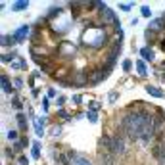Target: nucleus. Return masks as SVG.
I'll return each instance as SVG.
<instances>
[{"mask_svg":"<svg viewBox=\"0 0 165 165\" xmlns=\"http://www.w3.org/2000/svg\"><path fill=\"white\" fill-rule=\"evenodd\" d=\"M152 121V113L148 111H127L119 121V134L125 138L136 140L142 136V131Z\"/></svg>","mask_w":165,"mask_h":165,"instance_id":"f257e3e1","label":"nucleus"},{"mask_svg":"<svg viewBox=\"0 0 165 165\" xmlns=\"http://www.w3.org/2000/svg\"><path fill=\"white\" fill-rule=\"evenodd\" d=\"M136 71H138V75H142V77H144V75H146V63L138 62V63H136Z\"/></svg>","mask_w":165,"mask_h":165,"instance_id":"f8f14e48","label":"nucleus"},{"mask_svg":"<svg viewBox=\"0 0 165 165\" xmlns=\"http://www.w3.org/2000/svg\"><path fill=\"white\" fill-rule=\"evenodd\" d=\"M132 8V4H121V10H125V12H129Z\"/></svg>","mask_w":165,"mask_h":165,"instance_id":"4be33fe9","label":"nucleus"},{"mask_svg":"<svg viewBox=\"0 0 165 165\" xmlns=\"http://www.w3.org/2000/svg\"><path fill=\"white\" fill-rule=\"evenodd\" d=\"M123 69H131V62H129V60H125V62H123Z\"/></svg>","mask_w":165,"mask_h":165,"instance_id":"412c9836","label":"nucleus"},{"mask_svg":"<svg viewBox=\"0 0 165 165\" xmlns=\"http://www.w3.org/2000/svg\"><path fill=\"white\" fill-rule=\"evenodd\" d=\"M2 88H4V92H12V84H10L6 75H2Z\"/></svg>","mask_w":165,"mask_h":165,"instance_id":"1a4fd4ad","label":"nucleus"},{"mask_svg":"<svg viewBox=\"0 0 165 165\" xmlns=\"http://www.w3.org/2000/svg\"><path fill=\"white\" fill-rule=\"evenodd\" d=\"M39 154H41V148L35 146V148H33V156H39Z\"/></svg>","mask_w":165,"mask_h":165,"instance_id":"b1692460","label":"nucleus"},{"mask_svg":"<svg viewBox=\"0 0 165 165\" xmlns=\"http://www.w3.org/2000/svg\"><path fill=\"white\" fill-rule=\"evenodd\" d=\"M100 108V102H90V110H98Z\"/></svg>","mask_w":165,"mask_h":165,"instance_id":"5701e85b","label":"nucleus"},{"mask_svg":"<svg viewBox=\"0 0 165 165\" xmlns=\"http://www.w3.org/2000/svg\"><path fill=\"white\" fill-rule=\"evenodd\" d=\"M152 154H154V158H156V159L163 161V159H165V140H163V142L159 140V142L156 144L154 148H152Z\"/></svg>","mask_w":165,"mask_h":165,"instance_id":"7ed1b4c3","label":"nucleus"},{"mask_svg":"<svg viewBox=\"0 0 165 165\" xmlns=\"http://www.w3.org/2000/svg\"><path fill=\"white\" fill-rule=\"evenodd\" d=\"M14 67H15V69H23V67H25V62L19 60V58H15L14 60Z\"/></svg>","mask_w":165,"mask_h":165,"instance_id":"4468645a","label":"nucleus"},{"mask_svg":"<svg viewBox=\"0 0 165 165\" xmlns=\"http://www.w3.org/2000/svg\"><path fill=\"white\" fill-rule=\"evenodd\" d=\"M140 54H142V58H146V60H154V54H152L150 48H142V50H140Z\"/></svg>","mask_w":165,"mask_h":165,"instance_id":"9b49d317","label":"nucleus"},{"mask_svg":"<svg viewBox=\"0 0 165 165\" xmlns=\"http://www.w3.org/2000/svg\"><path fill=\"white\" fill-rule=\"evenodd\" d=\"M8 138H10V140H15V138H17V132H15V131H10V132H8Z\"/></svg>","mask_w":165,"mask_h":165,"instance_id":"6ab92c4d","label":"nucleus"},{"mask_svg":"<svg viewBox=\"0 0 165 165\" xmlns=\"http://www.w3.org/2000/svg\"><path fill=\"white\" fill-rule=\"evenodd\" d=\"M111 142H113V136H108V134H104L102 138H100V146H102L106 152H110V150H111Z\"/></svg>","mask_w":165,"mask_h":165,"instance_id":"0eeeda50","label":"nucleus"},{"mask_svg":"<svg viewBox=\"0 0 165 165\" xmlns=\"http://www.w3.org/2000/svg\"><path fill=\"white\" fill-rule=\"evenodd\" d=\"M110 100H111V102H113V100H117V92H111V94H110Z\"/></svg>","mask_w":165,"mask_h":165,"instance_id":"393cba45","label":"nucleus"},{"mask_svg":"<svg viewBox=\"0 0 165 165\" xmlns=\"http://www.w3.org/2000/svg\"><path fill=\"white\" fill-rule=\"evenodd\" d=\"M17 163H19V165H27V158H25V156H19V158H17Z\"/></svg>","mask_w":165,"mask_h":165,"instance_id":"f3484780","label":"nucleus"},{"mask_svg":"<svg viewBox=\"0 0 165 165\" xmlns=\"http://www.w3.org/2000/svg\"><path fill=\"white\" fill-rule=\"evenodd\" d=\"M60 117H62V119H69V115H67L65 111H60Z\"/></svg>","mask_w":165,"mask_h":165,"instance_id":"a878e982","label":"nucleus"},{"mask_svg":"<svg viewBox=\"0 0 165 165\" xmlns=\"http://www.w3.org/2000/svg\"><path fill=\"white\" fill-rule=\"evenodd\" d=\"M146 90L150 92L152 96H158V98H161V96H163V92L159 90V88H156V86H146Z\"/></svg>","mask_w":165,"mask_h":165,"instance_id":"6e6552de","label":"nucleus"},{"mask_svg":"<svg viewBox=\"0 0 165 165\" xmlns=\"http://www.w3.org/2000/svg\"><path fill=\"white\" fill-rule=\"evenodd\" d=\"M75 161H77V165H90V161H88L86 158H77Z\"/></svg>","mask_w":165,"mask_h":165,"instance_id":"2eb2a0df","label":"nucleus"},{"mask_svg":"<svg viewBox=\"0 0 165 165\" xmlns=\"http://www.w3.org/2000/svg\"><path fill=\"white\" fill-rule=\"evenodd\" d=\"M17 121H19V125L23 127V131H25V117H23V115H17Z\"/></svg>","mask_w":165,"mask_h":165,"instance_id":"a211bd4d","label":"nucleus"},{"mask_svg":"<svg viewBox=\"0 0 165 165\" xmlns=\"http://www.w3.org/2000/svg\"><path fill=\"white\" fill-rule=\"evenodd\" d=\"M25 8H27V2H17L14 6V10H25Z\"/></svg>","mask_w":165,"mask_h":165,"instance_id":"dca6fc26","label":"nucleus"},{"mask_svg":"<svg viewBox=\"0 0 165 165\" xmlns=\"http://www.w3.org/2000/svg\"><path fill=\"white\" fill-rule=\"evenodd\" d=\"M88 119H90L92 123H96V119H98V117H96V113H94V111H88Z\"/></svg>","mask_w":165,"mask_h":165,"instance_id":"aec40b11","label":"nucleus"},{"mask_svg":"<svg viewBox=\"0 0 165 165\" xmlns=\"http://www.w3.org/2000/svg\"><path fill=\"white\" fill-rule=\"evenodd\" d=\"M27 144H29V142H27V138H19L17 142H15V146H14V148H15V150H21V148H25Z\"/></svg>","mask_w":165,"mask_h":165,"instance_id":"ddd939ff","label":"nucleus"},{"mask_svg":"<svg viewBox=\"0 0 165 165\" xmlns=\"http://www.w3.org/2000/svg\"><path fill=\"white\" fill-rule=\"evenodd\" d=\"M125 152H127V138L117 132V134L113 136V142H111L110 154H113V156H123Z\"/></svg>","mask_w":165,"mask_h":165,"instance_id":"f03ea898","label":"nucleus"},{"mask_svg":"<svg viewBox=\"0 0 165 165\" xmlns=\"http://www.w3.org/2000/svg\"><path fill=\"white\" fill-rule=\"evenodd\" d=\"M27 27H21V29L17 31V33H15V41H23V39H25V35H27Z\"/></svg>","mask_w":165,"mask_h":165,"instance_id":"9d476101","label":"nucleus"},{"mask_svg":"<svg viewBox=\"0 0 165 165\" xmlns=\"http://www.w3.org/2000/svg\"><path fill=\"white\" fill-rule=\"evenodd\" d=\"M100 165H115V156L106 152V154L100 156Z\"/></svg>","mask_w":165,"mask_h":165,"instance_id":"423d86ee","label":"nucleus"},{"mask_svg":"<svg viewBox=\"0 0 165 165\" xmlns=\"http://www.w3.org/2000/svg\"><path fill=\"white\" fill-rule=\"evenodd\" d=\"M102 21H106V23H115V25H117V15H115L110 8H108L106 12H102Z\"/></svg>","mask_w":165,"mask_h":165,"instance_id":"39448f33","label":"nucleus"},{"mask_svg":"<svg viewBox=\"0 0 165 165\" xmlns=\"http://www.w3.org/2000/svg\"><path fill=\"white\" fill-rule=\"evenodd\" d=\"M163 29H165V21H163L161 17H159V19H154V21L148 25V31H150V33H159V35H161Z\"/></svg>","mask_w":165,"mask_h":165,"instance_id":"20e7f679","label":"nucleus"}]
</instances>
